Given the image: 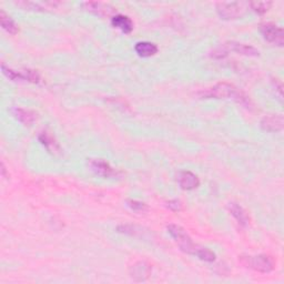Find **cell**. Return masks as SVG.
I'll return each instance as SVG.
<instances>
[{"label":"cell","instance_id":"cell-2","mask_svg":"<svg viewBox=\"0 0 284 284\" xmlns=\"http://www.w3.org/2000/svg\"><path fill=\"white\" fill-rule=\"evenodd\" d=\"M230 51H232V53H236L239 55L247 56V57L260 56V51L253 47V46L237 43V41H228V43L220 46L219 48L214 49L211 56H212L213 58L221 59V58H224L225 56H228Z\"/></svg>","mask_w":284,"mask_h":284},{"label":"cell","instance_id":"cell-16","mask_svg":"<svg viewBox=\"0 0 284 284\" xmlns=\"http://www.w3.org/2000/svg\"><path fill=\"white\" fill-rule=\"evenodd\" d=\"M134 50L142 58H149L158 53V47L149 41H140V43H137Z\"/></svg>","mask_w":284,"mask_h":284},{"label":"cell","instance_id":"cell-18","mask_svg":"<svg viewBox=\"0 0 284 284\" xmlns=\"http://www.w3.org/2000/svg\"><path fill=\"white\" fill-rule=\"evenodd\" d=\"M0 24H2L3 29L6 30L10 35H16L19 32L18 25L15 23V20L12 17H9L4 10L0 12Z\"/></svg>","mask_w":284,"mask_h":284},{"label":"cell","instance_id":"cell-9","mask_svg":"<svg viewBox=\"0 0 284 284\" xmlns=\"http://www.w3.org/2000/svg\"><path fill=\"white\" fill-rule=\"evenodd\" d=\"M89 167L97 175L102 178H110L117 175V171L103 159H90Z\"/></svg>","mask_w":284,"mask_h":284},{"label":"cell","instance_id":"cell-8","mask_svg":"<svg viewBox=\"0 0 284 284\" xmlns=\"http://www.w3.org/2000/svg\"><path fill=\"white\" fill-rule=\"evenodd\" d=\"M16 6L25 10H34V12H48L51 9H57L59 2H29V0H19L15 2Z\"/></svg>","mask_w":284,"mask_h":284},{"label":"cell","instance_id":"cell-7","mask_svg":"<svg viewBox=\"0 0 284 284\" xmlns=\"http://www.w3.org/2000/svg\"><path fill=\"white\" fill-rule=\"evenodd\" d=\"M260 32L266 41L282 47L284 44V33L281 27L275 24L265 23L260 26Z\"/></svg>","mask_w":284,"mask_h":284},{"label":"cell","instance_id":"cell-3","mask_svg":"<svg viewBox=\"0 0 284 284\" xmlns=\"http://www.w3.org/2000/svg\"><path fill=\"white\" fill-rule=\"evenodd\" d=\"M239 262L244 267L260 273H270L274 270L275 266V263L272 257L266 254L240 255Z\"/></svg>","mask_w":284,"mask_h":284},{"label":"cell","instance_id":"cell-17","mask_svg":"<svg viewBox=\"0 0 284 284\" xmlns=\"http://www.w3.org/2000/svg\"><path fill=\"white\" fill-rule=\"evenodd\" d=\"M39 141L47 148V150L51 153H58L60 151V147L58 142L56 141L54 136L47 131H44L39 134Z\"/></svg>","mask_w":284,"mask_h":284},{"label":"cell","instance_id":"cell-24","mask_svg":"<svg viewBox=\"0 0 284 284\" xmlns=\"http://www.w3.org/2000/svg\"><path fill=\"white\" fill-rule=\"evenodd\" d=\"M128 205L134 211H144L147 209L146 203L138 200H128Z\"/></svg>","mask_w":284,"mask_h":284},{"label":"cell","instance_id":"cell-20","mask_svg":"<svg viewBox=\"0 0 284 284\" xmlns=\"http://www.w3.org/2000/svg\"><path fill=\"white\" fill-rule=\"evenodd\" d=\"M2 70L3 74L7 77L9 80H26V76H25V71L20 72V71H16L14 69H10L9 67H6L5 65L2 66Z\"/></svg>","mask_w":284,"mask_h":284},{"label":"cell","instance_id":"cell-5","mask_svg":"<svg viewBox=\"0 0 284 284\" xmlns=\"http://www.w3.org/2000/svg\"><path fill=\"white\" fill-rule=\"evenodd\" d=\"M249 8V3L240 2H222L215 5L216 13L222 19L231 20L244 16L246 9Z\"/></svg>","mask_w":284,"mask_h":284},{"label":"cell","instance_id":"cell-4","mask_svg":"<svg viewBox=\"0 0 284 284\" xmlns=\"http://www.w3.org/2000/svg\"><path fill=\"white\" fill-rule=\"evenodd\" d=\"M167 230L169 232V234L171 235L174 241L177 242L180 249L183 252L188 253V254H195V251L198 249V244H195L194 242L191 239L190 235L187 233L182 226H180L178 224L171 223L167 226Z\"/></svg>","mask_w":284,"mask_h":284},{"label":"cell","instance_id":"cell-21","mask_svg":"<svg viewBox=\"0 0 284 284\" xmlns=\"http://www.w3.org/2000/svg\"><path fill=\"white\" fill-rule=\"evenodd\" d=\"M272 3L271 2H251L249 3V7L260 15L265 14L268 9L271 8Z\"/></svg>","mask_w":284,"mask_h":284},{"label":"cell","instance_id":"cell-19","mask_svg":"<svg viewBox=\"0 0 284 284\" xmlns=\"http://www.w3.org/2000/svg\"><path fill=\"white\" fill-rule=\"evenodd\" d=\"M200 260L205 261V262H213L215 260V253L211 251L208 247L203 246H198L197 251H195V254Z\"/></svg>","mask_w":284,"mask_h":284},{"label":"cell","instance_id":"cell-14","mask_svg":"<svg viewBox=\"0 0 284 284\" xmlns=\"http://www.w3.org/2000/svg\"><path fill=\"white\" fill-rule=\"evenodd\" d=\"M111 24L113 27L120 29L121 32L125 34H130L133 30L132 20L128 16H125V15L117 14L116 16L111 18Z\"/></svg>","mask_w":284,"mask_h":284},{"label":"cell","instance_id":"cell-6","mask_svg":"<svg viewBox=\"0 0 284 284\" xmlns=\"http://www.w3.org/2000/svg\"><path fill=\"white\" fill-rule=\"evenodd\" d=\"M82 9L86 12L94 14L98 17H113L117 15V8L110 4L102 2H85L81 4Z\"/></svg>","mask_w":284,"mask_h":284},{"label":"cell","instance_id":"cell-22","mask_svg":"<svg viewBox=\"0 0 284 284\" xmlns=\"http://www.w3.org/2000/svg\"><path fill=\"white\" fill-rule=\"evenodd\" d=\"M118 232L123 234H128L131 236H137L138 234H142V229L138 228L137 225H131V224H121L118 226Z\"/></svg>","mask_w":284,"mask_h":284},{"label":"cell","instance_id":"cell-23","mask_svg":"<svg viewBox=\"0 0 284 284\" xmlns=\"http://www.w3.org/2000/svg\"><path fill=\"white\" fill-rule=\"evenodd\" d=\"M167 206L168 208L171 210V211H174V212H179V211H181L183 209V204L182 202L180 200H177V199H174V200H170L167 202Z\"/></svg>","mask_w":284,"mask_h":284},{"label":"cell","instance_id":"cell-13","mask_svg":"<svg viewBox=\"0 0 284 284\" xmlns=\"http://www.w3.org/2000/svg\"><path fill=\"white\" fill-rule=\"evenodd\" d=\"M130 274L136 281H144L150 276L151 267L146 262H138L131 267Z\"/></svg>","mask_w":284,"mask_h":284},{"label":"cell","instance_id":"cell-1","mask_svg":"<svg viewBox=\"0 0 284 284\" xmlns=\"http://www.w3.org/2000/svg\"><path fill=\"white\" fill-rule=\"evenodd\" d=\"M202 98H213V99H232L241 105H250V99L243 92L228 82H219L209 89L200 92Z\"/></svg>","mask_w":284,"mask_h":284},{"label":"cell","instance_id":"cell-25","mask_svg":"<svg viewBox=\"0 0 284 284\" xmlns=\"http://www.w3.org/2000/svg\"><path fill=\"white\" fill-rule=\"evenodd\" d=\"M2 175L3 177H6V168H5L4 163H2Z\"/></svg>","mask_w":284,"mask_h":284},{"label":"cell","instance_id":"cell-12","mask_svg":"<svg viewBox=\"0 0 284 284\" xmlns=\"http://www.w3.org/2000/svg\"><path fill=\"white\" fill-rule=\"evenodd\" d=\"M228 208H229L231 215L233 216L237 223H239L241 226H247L250 224V221H251L250 215L244 210V208H242L240 204H237L235 202H231L229 203Z\"/></svg>","mask_w":284,"mask_h":284},{"label":"cell","instance_id":"cell-10","mask_svg":"<svg viewBox=\"0 0 284 284\" xmlns=\"http://www.w3.org/2000/svg\"><path fill=\"white\" fill-rule=\"evenodd\" d=\"M177 181L180 188L183 190H194L200 185V180L197 174L191 171H179L177 173Z\"/></svg>","mask_w":284,"mask_h":284},{"label":"cell","instance_id":"cell-11","mask_svg":"<svg viewBox=\"0 0 284 284\" xmlns=\"http://www.w3.org/2000/svg\"><path fill=\"white\" fill-rule=\"evenodd\" d=\"M261 128L267 132L281 131L284 127V119L282 115H270L264 117L260 123Z\"/></svg>","mask_w":284,"mask_h":284},{"label":"cell","instance_id":"cell-15","mask_svg":"<svg viewBox=\"0 0 284 284\" xmlns=\"http://www.w3.org/2000/svg\"><path fill=\"white\" fill-rule=\"evenodd\" d=\"M13 116L17 119L19 122H22L24 126H32L36 121V113L23 108H14L12 110Z\"/></svg>","mask_w":284,"mask_h":284}]
</instances>
